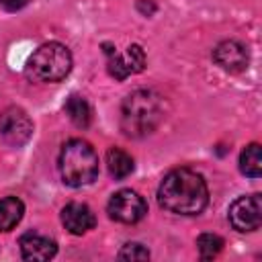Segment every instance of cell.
Here are the masks:
<instances>
[{"instance_id":"obj_1","label":"cell","mask_w":262,"mask_h":262,"mask_svg":"<svg viewBox=\"0 0 262 262\" xmlns=\"http://www.w3.org/2000/svg\"><path fill=\"white\" fill-rule=\"evenodd\" d=\"M158 203L176 215H199L209 203V188L201 174L178 168L164 176L158 188Z\"/></svg>"},{"instance_id":"obj_17","label":"cell","mask_w":262,"mask_h":262,"mask_svg":"<svg viewBox=\"0 0 262 262\" xmlns=\"http://www.w3.org/2000/svg\"><path fill=\"white\" fill-rule=\"evenodd\" d=\"M125 55H127V61H129V68H131L133 74L143 72V68H145V53H143L141 45H137V43L129 45L127 51H125Z\"/></svg>"},{"instance_id":"obj_4","label":"cell","mask_w":262,"mask_h":262,"mask_svg":"<svg viewBox=\"0 0 262 262\" xmlns=\"http://www.w3.org/2000/svg\"><path fill=\"white\" fill-rule=\"evenodd\" d=\"M72 70V53L57 41L43 43L27 61V72L39 82H61Z\"/></svg>"},{"instance_id":"obj_2","label":"cell","mask_w":262,"mask_h":262,"mask_svg":"<svg viewBox=\"0 0 262 262\" xmlns=\"http://www.w3.org/2000/svg\"><path fill=\"white\" fill-rule=\"evenodd\" d=\"M162 96L154 90L131 92L121 106V129L129 137L149 135L162 121Z\"/></svg>"},{"instance_id":"obj_20","label":"cell","mask_w":262,"mask_h":262,"mask_svg":"<svg viewBox=\"0 0 262 262\" xmlns=\"http://www.w3.org/2000/svg\"><path fill=\"white\" fill-rule=\"evenodd\" d=\"M137 8H139L145 16H151V14L156 12V4H154L151 0H147V4H145V0H139V2H137Z\"/></svg>"},{"instance_id":"obj_12","label":"cell","mask_w":262,"mask_h":262,"mask_svg":"<svg viewBox=\"0 0 262 262\" xmlns=\"http://www.w3.org/2000/svg\"><path fill=\"white\" fill-rule=\"evenodd\" d=\"M63 111H66L68 119H70L76 127H82V129H84V127H88L90 121H92V108H90L88 100H86L84 96H80V94H72V96L66 100Z\"/></svg>"},{"instance_id":"obj_10","label":"cell","mask_w":262,"mask_h":262,"mask_svg":"<svg viewBox=\"0 0 262 262\" xmlns=\"http://www.w3.org/2000/svg\"><path fill=\"white\" fill-rule=\"evenodd\" d=\"M20 256L25 260H51L57 254V244L47 235L29 231L18 239Z\"/></svg>"},{"instance_id":"obj_18","label":"cell","mask_w":262,"mask_h":262,"mask_svg":"<svg viewBox=\"0 0 262 262\" xmlns=\"http://www.w3.org/2000/svg\"><path fill=\"white\" fill-rule=\"evenodd\" d=\"M119 258L121 260H147L149 258V250L137 242H131V244H125L119 252Z\"/></svg>"},{"instance_id":"obj_7","label":"cell","mask_w":262,"mask_h":262,"mask_svg":"<svg viewBox=\"0 0 262 262\" xmlns=\"http://www.w3.org/2000/svg\"><path fill=\"white\" fill-rule=\"evenodd\" d=\"M31 135H33V121L23 108L10 106L0 115V137L8 145L20 147L31 139Z\"/></svg>"},{"instance_id":"obj_16","label":"cell","mask_w":262,"mask_h":262,"mask_svg":"<svg viewBox=\"0 0 262 262\" xmlns=\"http://www.w3.org/2000/svg\"><path fill=\"white\" fill-rule=\"evenodd\" d=\"M196 250L203 260H211L223 250V239L215 233H201L196 237Z\"/></svg>"},{"instance_id":"obj_6","label":"cell","mask_w":262,"mask_h":262,"mask_svg":"<svg viewBox=\"0 0 262 262\" xmlns=\"http://www.w3.org/2000/svg\"><path fill=\"white\" fill-rule=\"evenodd\" d=\"M229 223L233 229L246 233V231H254L260 227L262 223V199L260 194H248V196H239L229 205Z\"/></svg>"},{"instance_id":"obj_3","label":"cell","mask_w":262,"mask_h":262,"mask_svg":"<svg viewBox=\"0 0 262 262\" xmlns=\"http://www.w3.org/2000/svg\"><path fill=\"white\" fill-rule=\"evenodd\" d=\"M59 174L68 186H86L98 176V156L84 139H70L59 154Z\"/></svg>"},{"instance_id":"obj_19","label":"cell","mask_w":262,"mask_h":262,"mask_svg":"<svg viewBox=\"0 0 262 262\" xmlns=\"http://www.w3.org/2000/svg\"><path fill=\"white\" fill-rule=\"evenodd\" d=\"M29 4V0H0V6L8 12H16L20 8H25Z\"/></svg>"},{"instance_id":"obj_9","label":"cell","mask_w":262,"mask_h":262,"mask_svg":"<svg viewBox=\"0 0 262 262\" xmlns=\"http://www.w3.org/2000/svg\"><path fill=\"white\" fill-rule=\"evenodd\" d=\"M61 223L72 235H84L96 225L92 209L84 203H68L61 209Z\"/></svg>"},{"instance_id":"obj_11","label":"cell","mask_w":262,"mask_h":262,"mask_svg":"<svg viewBox=\"0 0 262 262\" xmlns=\"http://www.w3.org/2000/svg\"><path fill=\"white\" fill-rule=\"evenodd\" d=\"M25 205L16 196H2L0 199V231H10L23 219Z\"/></svg>"},{"instance_id":"obj_5","label":"cell","mask_w":262,"mask_h":262,"mask_svg":"<svg viewBox=\"0 0 262 262\" xmlns=\"http://www.w3.org/2000/svg\"><path fill=\"white\" fill-rule=\"evenodd\" d=\"M106 211H108V217L119 221V223H137V221H141L145 217L147 203L135 190L123 188V190H117L108 199Z\"/></svg>"},{"instance_id":"obj_14","label":"cell","mask_w":262,"mask_h":262,"mask_svg":"<svg viewBox=\"0 0 262 262\" xmlns=\"http://www.w3.org/2000/svg\"><path fill=\"white\" fill-rule=\"evenodd\" d=\"M239 170L250 178H260L262 174V147L258 143H250L239 154Z\"/></svg>"},{"instance_id":"obj_15","label":"cell","mask_w":262,"mask_h":262,"mask_svg":"<svg viewBox=\"0 0 262 262\" xmlns=\"http://www.w3.org/2000/svg\"><path fill=\"white\" fill-rule=\"evenodd\" d=\"M104 53H106V63H108V74L115 78V80H125L127 76H131V68H129V61H127V55H121L115 51V47L111 43H104L102 45Z\"/></svg>"},{"instance_id":"obj_8","label":"cell","mask_w":262,"mask_h":262,"mask_svg":"<svg viewBox=\"0 0 262 262\" xmlns=\"http://www.w3.org/2000/svg\"><path fill=\"white\" fill-rule=\"evenodd\" d=\"M213 59L221 70H225L229 74H237L248 68L250 53L244 43H239L235 39H227V41H221L213 49Z\"/></svg>"},{"instance_id":"obj_13","label":"cell","mask_w":262,"mask_h":262,"mask_svg":"<svg viewBox=\"0 0 262 262\" xmlns=\"http://www.w3.org/2000/svg\"><path fill=\"white\" fill-rule=\"evenodd\" d=\"M106 168H108V174L115 180H123L133 172L135 164H133V158L127 151H123L119 147H111L106 151Z\"/></svg>"}]
</instances>
